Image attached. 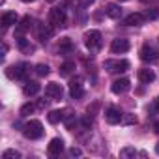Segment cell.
Instances as JSON below:
<instances>
[{"instance_id":"obj_1","label":"cell","mask_w":159,"mask_h":159,"mask_svg":"<svg viewBox=\"0 0 159 159\" xmlns=\"http://www.w3.org/2000/svg\"><path fill=\"white\" fill-rule=\"evenodd\" d=\"M23 135H25L26 139H30V140L39 139V137L43 135V125H41V122H39V120H30L28 124H25V125H23Z\"/></svg>"},{"instance_id":"obj_2","label":"cell","mask_w":159,"mask_h":159,"mask_svg":"<svg viewBox=\"0 0 159 159\" xmlns=\"http://www.w3.org/2000/svg\"><path fill=\"white\" fill-rule=\"evenodd\" d=\"M84 45L90 49V51H98L99 45H101V34L98 30H90L84 34Z\"/></svg>"},{"instance_id":"obj_3","label":"cell","mask_w":159,"mask_h":159,"mask_svg":"<svg viewBox=\"0 0 159 159\" xmlns=\"http://www.w3.org/2000/svg\"><path fill=\"white\" fill-rule=\"evenodd\" d=\"M49 23H51L52 26H56V28L66 26V11L60 10V8L51 10V13H49Z\"/></svg>"},{"instance_id":"obj_4","label":"cell","mask_w":159,"mask_h":159,"mask_svg":"<svg viewBox=\"0 0 159 159\" xmlns=\"http://www.w3.org/2000/svg\"><path fill=\"white\" fill-rule=\"evenodd\" d=\"M105 67L111 73H124V71L129 69V62L127 60H107L105 62Z\"/></svg>"},{"instance_id":"obj_5","label":"cell","mask_w":159,"mask_h":159,"mask_svg":"<svg viewBox=\"0 0 159 159\" xmlns=\"http://www.w3.org/2000/svg\"><path fill=\"white\" fill-rule=\"evenodd\" d=\"M69 96L73 99H79V98H83L84 96V88H83V79L81 77H75L71 84H69Z\"/></svg>"},{"instance_id":"obj_6","label":"cell","mask_w":159,"mask_h":159,"mask_svg":"<svg viewBox=\"0 0 159 159\" xmlns=\"http://www.w3.org/2000/svg\"><path fill=\"white\" fill-rule=\"evenodd\" d=\"M129 88H131L129 79H116V81L112 83V86H111V90H112L116 96H120V94H125Z\"/></svg>"},{"instance_id":"obj_7","label":"cell","mask_w":159,"mask_h":159,"mask_svg":"<svg viewBox=\"0 0 159 159\" xmlns=\"http://www.w3.org/2000/svg\"><path fill=\"white\" fill-rule=\"evenodd\" d=\"M62 152H64V140H62V139H52V140L49 142V146H47V153L52 155V157H56V155H60Z\"/></svg>"},{"instance_id":"obj_8","label":"cell","mask_w":159,"mask_h":159,"mask_svg":"<svg viewBox=\"0 0 159 159\" xmlns=\"http://www.w3.org/2000/svg\"><path fill=\"white\" fill-rule=\"evenodd\" d=\"M140 58H142L144 62H155V60L159 58V52H157L153 47H150V45H144V47L140 49Z\"/></svg>"},{"instance_id":"obj_9","label":"cell","mask_w":159,"mask_h":159,"mask_svg":"<svg viewBox=\"0 0 159 159\" xmlns=\"http://www.w3.org/2000/svg\"><path fill=\"white\" fill-rule=\"evenodd\" d=\"M129 47H131V45H129V41H127V39H124V38H118V39H114V41L111 43V51H112V52H116V54H118V52H127V51H129Z\"/></svg>"},{"instance_id":"obj_10","label":"cell","mask_w":159,"mask_h":159,"mask_svg":"<svg viewBox=\"0 0 159 159\" xmlns=\"http://www.w3.org/2000/svg\"><path fill=\"white\" fill-rule=\"evenodd\" d=\"M13 67H15V71H8V75H10V77L26 79V75L30 73V66H28V64H17V66H13Z\"/></svg>"},{"instance_id":"obj_11","label":"cell","mask_w":159,"mask_h":159,"mask_svg":"<svg viewBox=\"0 0 159 159\" xmlns=\"http://www.w3.org/2000/svg\"><path fill=\"white\" fill-rule=\"evenodd\" d=\"M45 94H47V98H51V99H60V98H62V86H60L58 83H49L47 88H45Z\"/></svg>"},{"instance_id":"obj_12","label":"cell","mask_w":159,"mask_h":159,"mask_svg":"<svg viewBox=\"0 0 159 159\" xmlns=\"http://www.w3.org/2000/svg\"><path fill=\"white\" fill-rule=\"evenodd\" d=\"M144 19H146V15H142V13H131L124 19V25L125 26H140L144 23Z\"/></svg>"},{"instance_id":"obj_13","label":"cell","mask_w":159,"mask_h":159,"mask_svg":"<svg viewBox=\"0 0 159 159\" xmlns=\"http://www.w3.org/2000/svg\"><path fill=\"white\" fill-rule=\"evenodd\" d=\"M122 118H124V114L118 111V109H109L107 112H105V120L109 122V124H120L122 122Z\"/></svg>"},{"instance_id":"obj_14","label":"cell","mask_w":159,"mask_h":159,"mask_svg":"<svg viewBox=\"0 0 159 159\" xmlns=\"http://www.w3.org/2000/svg\"><path fill=\"white\" fill-rule=\"evenodd\" d=\"M17 13L15 11H6L4 15H2V28H10V26H13V25H17Z\"/></svg>"},{"instance_id":"obj_15","label":"cell","mask_w":159,"mask_h":159,"mask_svg":"<svg viewBox=\"0 0 159 159\" xmlns=\"http://www.w3.org/2000/svg\"><path fill=\"white\" fill-rule=\"evenodd\" d=\"M30 28H32V19L26 15V17H23V21L15 26V32H17V36H23V34H25V32H28Z\"/></svg>"},{"instance_id":"obj_16","label":"cell","mask_w":159,"mask_h":159,"mask_svg":"<svg viewBox=\"0 0 159 159\" xmlns=\"http://www.w3.org/2000/svg\"><path fill=\"white\" fill-rule=\"evenodd\" d=\"M19 49H21V52H25V54H32V52H36V45H32L28 39H25L23 36H19Z\"/></svg>"},{"instance_id":"obj_17","label":"cell","mask_w":159,"mask_h":159,"mask_svg":"<svg viewBox=\"0 0 159 159\" xmlns=\"http://www.w3.org/2000/svg\"><path fill=\"white\" fill-rule=\"evenodd\" d=\"M139 81L144 83V84H150V83L155 81V73L152 69H140L139 71Z\"/></svg>"},{"instance_id":"obj_18","label":"cell","mask_w":159,"mask_h":159,"mask_svg":"<svg viewBox=\"0 0 159 159\" xmlns=\"http://www.w3.org/2000/svg\"><path fill=\"white\" fill-rule=\"evenodd\" d=\"M36 32H38V38H39L43 43L52 36V28H49V26H45V25H38V26H36Z\"/></svg>"},{"instance_id":"obj_19","label":"cell","mask_w":159,"mask_h":159,"mask_svg":"<svg viewBox=\"0 0 159 159\" xmlns=\"http://www.w3.org/2000/svg\"><path fill=\"white\" fill-rule=\"evenodd\" d=\"M105 13H107L111 19H120V15H122V8H120L118 4H109L107 10H105Z\"/></svg>"},{"instance_id":"obj_20","label":"cell","mask_w":159,"mask_h":159,"mask_svg":"<svg viewBox=\"0 0 159 159\" xmlns=\"http://www.w3.org/2000/svg\"><path fill=\"white\" fill-rule=\"evenodd\" d=\"M39 84L38 83H34V81H30V83H26L25 84V88H23V92H25V96H36L38 92H39Z\"/></svg>"},{"instance_id":"obj_21","label":"cell","mask_w":159,"mask_h":159,"mask_svg":"<svg viewBox=\"0 0 159 159\" xmlns=\"http://www.w3.org/2000/svg\"><path fill=\"white\" fill-rule=\"evenodd\" d=\"M64 114H66V111H51L47 114V120H49V124H58L60 120H64Z\"/></svg>"},{"instance_id":"obj_22","label":"cell","mask_w":159,"mask_h":159,"mask_svg":"<svg viewBox=\"0 0 159 159\" xmlns=\"http://www.w3.org/2000/svg\"><path fill=\"white\" fill-rule=\"evenodd\" d=\"M75 71V62H64L62 66H60V75L62 77H67V75H71Z\"/></svg>"},{"instance_id":"obj_23","label":"cell","mask_w":159,"mask_h":159,"mask_svg":"<svg viewBox=\"0 0 159 159\" xmlns=\"http://www.w3.org/2000/svg\"><path fill=\"white\" fill-rule=\"evenodd\" d=\"M58 49H60V51H71V49H73L71 39H69V38H62L60 43H58Z\"/></svg>"},{"instance_id":"obj_24","label":"cell","mask_w":159,"mask_h":159,"mask_svg":"<svg viewBox=\"0 0 159 159\" xmlns=\"http://www.w3.org/2000/svg\"><path fill=\"white\" fill-rule=\"evenodd\" d=\"M36 73H38L39 77H47V75L51 73V69H49L47 64H38V66H36Z\"/></svg>"},{"instance_id":"obj_25","label":"cell","mask_w":159,"mask_h":159,"mask_svg":"<svg viewBox=\"0 0 159 159\" xmlns=\"http://www.w3.org/2000/svg\"><path fill=\"white\" fill-rule=\"evenodd\" d=\"M2 159H21V153L17 150H6L2 153Z\"/></svg>"},{"instance_id":"obj_26","label":"cell","mask_w":159,"mask_h":159,"mask_svg":"<svg viewBox=\"0 0 159 159\" xmlns=\"http://www.w3.org/2000/svg\"><path fill=\"white\" fill-rule=\"evenodd\" d=\"M34 111H36V105H34V103H26V105L21 107V114H23V116H28V114H32Z\"/></svg>"},{"instance_id":"obj_27","label":"cell","mask_w":159,"mask_h":159,"mask_svg":"<svg viewBox=\"0 0 159 159\" xmlns=\"http://www.w3.org/2000/svg\"><path fill=\"white\" fill-rule=\"evenodd\" d=\"M120 155H122V157H135V155H137V150L127 146V148H122V150H120Z\"/></svg>"},{"instance_id":"obj_28","label":"cell","mask_w":159,"mask_h":159,"mask_svg":"<svg viewBox=\"0 0 159 159\" xmlns=\"http://www.w3.org/2000/svg\"><path fill=\"white\" fill-rule=\"evenodd\" d=\"M157 17H159V8H152V10H148L146 19H157Z\"/></svg>"},{"instance_id":"obj_29","label":"cell","mask_w":159,"mask_h":159,"mask_svg":"<svg viewBox=\"0 0 159 159\" xmlns=\"http://www.w3.org/2000/svg\"><path fill=\"white\" fill-rule=\"evenodd\" d=\"M98 109H99V103L96 101V103H92V105L88 107V114H90V116H96V112H98Z\"/></svg>"},{"instance_id":"obj_30","label":"cell","mask_w":159,"mask_h":159,"mask_svg":"<svg viewBox=\"0 0 159 159\" xmlns=\"http://www.w3.org/2000/svg\"><path fill=\"white\" fill-rule=\"evenodd\" d=\"M69 155H71V157H81V155H83V150H81V148H75V146H73V148L69 150Z\"/></svg>"},{"instance_id":"obj_31","label":"cell","mask_w":159,"mask_h":159,"mask_svg":"<svg viewBox=\"0 0 159 159\" xmlns=\"http://www.w3.org/2000/svg\"><path fill=\"white\" fill-rule=\"evenodd\" d=\"M122 122H124V124H135V122H137V118H135V116H124V118H122Z\"/></svg>"},{"instance_id":"obj_32","label":"cell","mask_w":159,"mask_h":159,"mask_svg":"<svg viewBox=\"0 0 159 159\" xmlns=\"http://www.w3.org/2000/svg\"><path fill=\"white\" fill-rule=\"evenodd\" d=\"M79 2H81V6H83V8H88L90 4H94V2H96V0H79Z\"/></svg>"},{"instance_id":"obj_33","label":"cell","mask_w":159,"mask_h":159,"mask_svg":"<svg viewBox=\"0 0 159 159\" xmlns=\"http://www.w3.org/2000/svg\"><path fill=\"white\" fill-rule=\"evenodd\" d=\"M6 52H8V45H6V43H2V56H4Z\"/></svg>"},{"instance_id":"obj_34","label":"cell","mask_w":159,"mask_h":159,"mask_svg":"<svg viewBox=\"0 0 159 159\" xmlns=\"http://www.w3.org/2000/svg\"><path fill=\"white\" fill-rule=\"evenodd\" d=\"M153 129H155V133H159V122H155V125H153Z\"/></svg>"},{"instance_id":"obj_35","label":"cell","mask_w":159,"mask_h":159,"mask_svg":"<svg viewBox=\"0 0 159 159\" xmlns=\"http://www.w3.org/2000/svg\"><path fill=\"white\" fill-rule=\"evenodd\" d=\"M155 153H157V155H159V142H157V144H155Z\"/></svg>"},{"instance_id":"obj_36","label":"cell","mask_w":159,"mask_h":159,"mask_svg":"<svg viewBox=\"0 0 159 159\" xmlns=\"http://www.w3.org/2000/svg\"><path fill=\"white\" fill-rule=\"evenodd\" d=\"M155 107H157V111H159V98H157V101H155Z\"/></svg>"},{"instance_id":"obj_37","label":"cell","mask_w":159,"mask_h":159,"mask_svg":"<svg viewBox=\"0 0 159 159\" xmlns=\"http://www.w3.org/2000/svg\"><path fill=\"white\" fill-rule=\"evenodd\" d=\"M23 2H34V0H23Z\"/></svg>"},{"instance_id":"obj_38","label":"cell","mask_w":159,"mask_h":159,"mask_svg":"<svg viewBox=\"0 0 159 159\" xmlns=\"http://www.w3.org/2000/svg\"><path fill=\"white\" fill-rule=\"evenodd\" d=\"M47 2H54V0H47Z\"/></svg>"},{"instance_id":"obj_39","label":"cell","mask_w":159,"mask_h":159,"mask_svg":"<svg viewBox=\"0 0 159 159\" xmlns=\"http://www.w3.org/2000/svg\"><path fill=\"white\" fill-rule=\"evenodd\" d=\"M120 2H125V0H120Z\"/></svg>"}]
</instances>
